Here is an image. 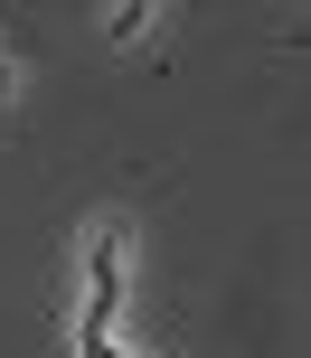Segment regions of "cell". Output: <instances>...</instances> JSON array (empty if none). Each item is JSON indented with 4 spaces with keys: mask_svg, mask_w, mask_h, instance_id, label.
<instances>
[{
    "mask_svg": "<svg viewBox=\"0 0 311 358\" xmlns=\"http://www.w3.org/2000/svg\"><path fill=\"white\" fill-rule=\"evenodd\" d=\"M113 302H123V255H113V227H104V236H94V302H85V330H75L85 358H123V349L104 340V330H113Z\"/></svg>",
    "mask_w": 311,
    "mask_h": 358,
    "instance_id": "1",
    "label": "cell"
}]
</instances>
